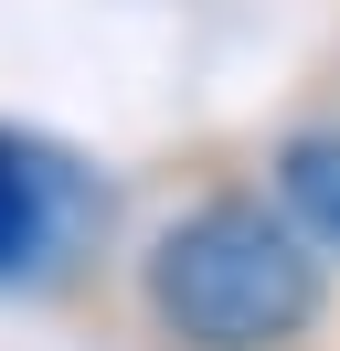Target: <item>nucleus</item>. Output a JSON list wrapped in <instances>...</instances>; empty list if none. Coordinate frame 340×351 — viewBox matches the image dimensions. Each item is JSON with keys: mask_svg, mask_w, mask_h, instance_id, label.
Returning <instances> with one entry per match:
<instances>
[{"mask_svg": "<svg viewBox=\"0 0 340 351\" xmlns=\"http://www.w3.org/2000/svg\"><path fill=\"white\" fill-rule=\"evenodd\" d=\"M138 298L160 319V341L181 351H287L319 330L330 277H319V245L276 202L212 192L160 223V245L138 256Z\"/></svg>", "mask_w": 340, "mask_h": 351, "instance_id": "obj_1", "label": "nucleus"}, {"mask_svg": "<svg viewBox=\"0 0 340 351\" xmlns=\"http://www.w3.org/2000/svg\"><path fill=\"white\" fill-rule=\"evenodd\" d=\"M276 213H287L319 256H340V128H298L287 149H276Z\"/></svg>", "mask_w": 340, "mask_h": 351, "instance_id": "obj_3", "label": "nucleus"}, {"mask_svg": "<svg viewBox=\"0 0 340 351\" xmlns=\"http://www.w3.org/2000/svg\"><path fill=\"white\" fill-rule=\"evenodd\" d=\"M85 213H106V202L85 192L64 160H42L32 138L0 128V277H42Z\"/></svg>", "mask_w": 340, "mask_h": 351, "instance_id": "obj_2", "label": "nucleus"}]
</instances>
